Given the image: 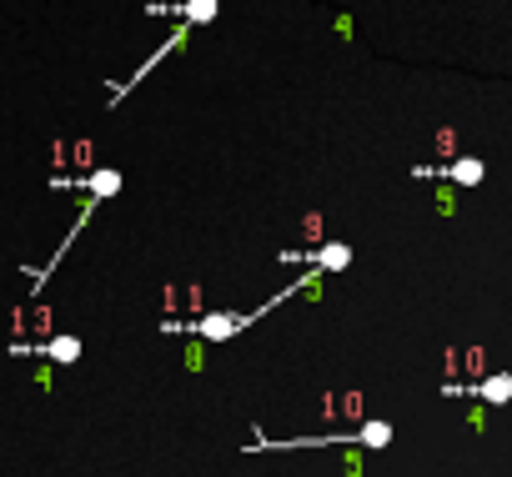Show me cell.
<instances>
[{"instance_id": "obj_6", "label": "cell", "mask_w": 512, "mask_h": 477, "mask_svg": "<svg viewBox=\"0 0 512 477\" xmlns=\"http://www.w3.org/2000/svg\"><path fill=\"white\" fill-rule=\"evenodd\" d=\"M161 11L186 16L181 26H206V21H216V16H221V0H186V6H161Z\"/></svg>"}, {"instance_id": "obj_5", "label": "cell", "mask_w": 512, "mask_h": 477, "mask_svg": "<svg viewBox=\"0 0 512 477\" xmlns=\"http://www.w3.org/2000/svg\"><path fill=\"white\" fill-rule=\"evenodd\" d=\"M447 392H472L482 402H512V372H497L487 382H472V387H447Z\"/></svg>"}, {"instance_id": "obj_4", "label": "cell", "mask_w": 512, "mask_h": 477, "mask_svg": "<svg viewBox=\"0 0 512 477\" xmlns=\"http://www.w3.org/2000/svg\"><path fill=\"white\" fill-rule=\"evenodd\" d=\"M282 262H312V272H342V267H352V247L347 242H327L317 252H282Z\"/></svg>"}, {"instance_id": "obj_3", "label": "cell", "mask_w": 512, "mask_h": 477, "mask_svg": "<svg viewBox=\"0 0 512 477\" xmlns=\"http://www.w3.org/2000/svg\"><path fill=\"white\" fill-rule=\"evenodd\" d=\"M412 176H432V181H457V186H482V176H487V166L477 161V156H457V161H447V166H412Z\"/></svg>"}, {"instance_id": "obj_7", "label": "cell", "mask_w": 512, "mask_h": 477, "mask_svg": "<svg viewBox=\"0 0 512 477\" xmlns=\"http://www.w3.org/2000/svg\"><path fill=\"white\" fill-rule=\"evenodd\" d=\"M41 352L56 357V362H76V357H81V342H76V337H56V342H46Z\"/></svg>"}, {"instance_id": "obj_2", "label": "cell", "mask_w": 512, "mask_h": 477, "mask_svg": "<svg viewBox=\"0 0 512 477\" xmlns=\"http://www.w3.org/2000/svg\"><path fill=\"white\" fill-rule=\"evenodd\" d=\"M327 442H357V447H387L392 442V422L372 417L357 432H327V437H292V442H272V447H327Z\"/></svg>"}, {"instance_id": "obj_1", "label": "cell", "mask_w": 512, "mask_h": 477, "mask_svg": "<svg viewBox=\"0 0 512 477\" xmlns=\"http://www.w3.org/2000/svg\"><path fill=\"white\" fill-rule=\"evenodd\" d=\"M312 287V277H297V282H287L272 302H262V307H251V312H206V317H191V322H161V332H171V337H196V342H231L236 332H246L256 317H267V312H277L282 302H292L297 292H307Z\"/></svg>"}]
</instances>
